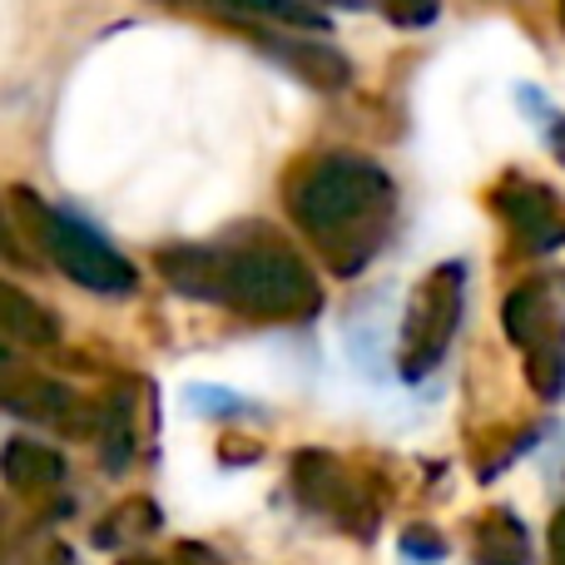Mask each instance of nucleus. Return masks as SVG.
<instances>
[{
	"instance_id": "f03ea898",
	"label": "nucleus",
	"mask_w": 565,
	"mask_h": 565,
	"mask_svg": "<svg viewBox=\"0 0 565 565\" xmlns=\"http://www.w3.org/2000/svg\"><path fill=\"white\" fill-rule=\"evenodd\" d=\"M0 481L20 497H55L65 487V457L35 437H10L0 447Z\"/></svg>"
},
{
	"instance_id": "6e6552de",
	"label": "nucleus",
	"mask_w": 565,
	"mask_h": 565,
	"mask_svg": "<svg viewBox=\"0 0 565 565\" xmlns=\"http://www.w3.org/2000/svg\"><path fill=\"white\" fill-rule=\"evenodd\" d=\"M0 254H6V258H20L15 234H10V224H6V209H0Z\"/></svg>"
},
{
	"instance_id": "f257e3e1",
	"label": "nucleus",
	"mask_w": 565,
	"mask_h": 565,
	"mask_svg": "<svg viewBox=\"0 0 565 565\" xmlns=\"http://www.w3.org/2000/svg\"><path fill=\"white\" fill-rule=\"evenodd\" d=\"M15 209L25 218L30 238L50 254V264L65 278H75L79 288L105 292V298H125L135 292V264L119 254L109 238H99V228H89L85 218L50 209L45 199H35L30 189H15Z\"/></svg>"
},
{
	"instance_id": "7ed1b4c3",
	"label": "nucleus",
	"mask_w": 565,
	"mask_h": 565,
	"mask_svg": "<svg viewBox=\"0 0 565 565\" xmlns=\"http://www.w3.org/2000/svg\"><path fill=\"white\" fill-rule=\"evenodd\" d=\"M0 407L25 422H50V427H55V422H65V412H75V397H70V387H60L55 377H45V372L10 367L6 377H0Z\"/></svg>"
},
{
	"instance_id": "20e7f679",
	"label": "nucleus",
	"mask_w": 565,
	"mask_h": 565,
	"mask_svg": "<svg viewBox=\"0 0 565 565\" xmlns=\"http://www.w3.org/2000/svg\"><path fill=\"white\" fill-rule=\"evenodd\" d=\"M0 332L20 348H55L60 342V318L25 288L0 282Z\"/></svg>"
},
{
	"instance_id": "1a4fd4ad",
	"label": "nucleus",
	"mask_w": 565,
	"mask_h": 565,
	"mask_svg": "<svg viewBox=\"0 0 565 565\" xmlns=\"http://www.w3.org/2000/svg\"><path fill=\"white\" fill-rule=\"evenodd\" d=\"M6 526H10V516H6V507H0V556H6V541H10Z\"/></svg>"
},
{
	"instance_id": "39448f33",
	"label": "nucleus",
	"mask_w": 565,
	"mask_h": 565,
	"mask_svg": "<svg viewBox=\"0 0 565 565\" xmlns=\"http://www.w3.org/2000/svg\"><path fill=\"white\" fill-rule=\"evenodd\" d=\"M268 50H274L278 60H288L312 85H348V60L332 45H318V40H268Z\"/></svg>"
},
{
	"instance_id": "9b49d317",
	"label": "nucleus",
	"mask_w": 565,
	"mask_h": 565,
	"mask_svg": "<svg viewBox=\"0 0 565 565\" xmlns=\"http://www.w3.org/2000/svg\"><path fill=\"white\" fill-rule=\"evenodd\" d=\"M422 6L431 10V0H422ZM397 15H402V20H417V10H412V0H402V10H397Z\"/></svg>"
},
{
	"instance_id": "0eeeda50",
	"label": "nucleus",
	"mask_w": 565,
	"mask_h": 565,
	"mask_svg": "<svg viewBox=\"0 0 565 565\" xmlns=\"http://www.w3.org/2000/svg\"><path fill=\"white\" fill-rule=\"evenodd\" d=\"M189 402H194L204 417H234V412L248 407V402L238 397V392H228V387H189Z\"/></svg>"
},
{
	"instance_id": "9d476101",
	"label": "nucleus",
	"mask_w": 565,
	"mask_h": 565,
	"mask_svg": "<svg viewBox=\"0 0 565 565\" xmlns=\"http://www.w3.org/2000/svg\"><path fill=\"white\" fill-rule=\"evenodd\" d=\"M10 367H15V358H10V348H6V342H0V377H6Z\"/></svg>"
},
{
	"instance_id": "423d86ee",
	"label": "nucleus",
	"mask_w": 565,
	"mask_h": 565,
	"mask_svg": "<svg viewBox=\"0 0 565 565\" xmlns=\"http://www.w3.org/2000/svg\"><path fill=\"white\" fill-rule=\"evenodd\" d=\"M214 6L234 10V15L282 20V25H298V30H322V25H328V15H318V10L302 6V0H214Z\"/></svg>"
}]
</instances>
